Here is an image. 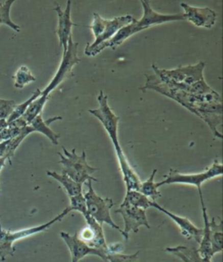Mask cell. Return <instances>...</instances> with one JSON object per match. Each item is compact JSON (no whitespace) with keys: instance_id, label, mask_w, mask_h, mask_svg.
Here are the masks:
<instances>
[{"instance_id":"6da1fadb","label":"cell","mask_w":223,"mask_h":262,"mask_svg":"<svg viewBox=\"0 0 223 262\" xmlns=\"http://www.w3.org/2000/svg\"><path fill=\"white\" fill-rule=\"evenodd\" d=\"M140 90L143 92L154 90L177 101L203 119L210 127L214 137L222 139V135L217 130L218 126L222 123V99L216 91L214 90L204 95H194L182 90H172L159 81L155 75H146V84Z\"/></svg>"},{"instance_id":"7a4b0ae2","label":"cell","mask_w":223,"mask_h":262,"mask_svg":"<svg viewBox=\"0 0 223 262\" xmlns=\"http://www.w3.org/2000/svg\"><path fill=\"white\" fill-rule=\"evenodd\" d=\"M152 68L159 81L172 90H182L194 95H204L214 91L203 77L205 68L203 61H200L196 65L180 67L172 70L159 69L155 64H153Z\"/></svg>"},{"instance_id":"3957f363","label":"cell","mask_w":223,"mask_h":262,"mask_svg":"<svg viewBox=\"0 0 223 262\" xmlns=\"http://www.w3.org/2000/svg\"><path fill=\"white\" fill-rule=\"evenodd\" d=\"M140 3L142 4L143 11H144L142 18H140V20L138 21L134 18L132 23L126 26V27H122L121 29L115 35L113 36L112 39L97 47L91 53L90 56H95L97 54H100L102 51L104 50L105 48H110L113 50H115L129 37H131L136 33L147 29L149 27L155 26V25L163 24V23H167V22L186 19L184 12H180V13L172 14V15L161 14V13H157L152 9L148 1L141 0Z\"/></svg>"},{"instance_id":"277c9868","label":"cell","mask_w":223,"mask_h":262,"mask_svg":"<svg viewBox=\"0 0 223 262\" xmlns=\"http://www.w3.org/2000/svg\"><path fill=\"white\" fill-rule=\"evenodd\" d=\"M71 212V209L67 206L66 208L64 209V211L61 213L57 215L56 217L46 223L27 228V229L15 231V232L2 229L1 222H0V260L3 261L6 259V257L12 256L14 254L15 247H13V244L16 242L28 238L39 232H45L57 222H61Z\"/></svg>"},{"instance_id":"5b68a950","label":"cell","mask_w":223,"mask_h":262,"mask_svg":"<svg viewBox=\"0 0 223 262\" xmlns=\"http://www.w3.org/2000/svg\"><path fill=\"white\" fill-rule=\"evenodd\" d=\"M134 19V17L130 15L116 17L113 19H105L95 12L93 14V21L89 27L94 36V41L92 44L86 45L85 49L86 55L90 56L91 53L97 47L112 39L122 27L130 24Z\"/></svg>"},{"instance_id":"8992f818","label":"cell","mask_w":223,"mask_h":262,"mask_svg":"<svg viewBox=\"0 0 223 262\" xmlns=\"http://www.w3.org/2000/svg\"><path fill=\"white\" fill-rule=\"evenodd\" d=\"M65 155L58 153L60 160L59 163L62 164V174L68 176L70 179L75 180L79 184L83 185L86 181L97 182V179L92 176L98 169L90 166L86 162V151L83 150L81 156L77 155L76 149H71L69 152L65 147H62Z\"/></svg>"},{"instance_id":"52a82bcc","label":"cell","mask_w":223,"mask_h":262,"mask_svg":"<svg viewBox=\"0 0 223 262\" xmlns=\"http://www.w3.org/2000/svg\"><path fill=\"white\" fill-rule=\"evenodd\" d=\"M92 182L90 180L86 182L88 191H86V193L84 195L86 202L87 214L89 215L90 217H92L101 226H103V224H107L113 229L119 231L122 236H124L123 230L120 229V227L113 222V219L111 217V209L114 206L113 200L109 198L103 199L96 193L92 188Z\"/></svg>"},{"instance_id":"ba28073f","label":"cell","mask_w":223,"mask_h":262,"mask_svg":"<svg viewBox=\"0 0 223 262\" xmlns=\"http://www.w3.org/2000/svg\"><path fill=\"white\" fill-rule=\"evenodd\" d=\"M222 164L216 161L214 162L212 166L203 172L196 173V174H183L178 170H169L168 175L165 177L163 181L156 183V187L159 188L165 185H172V184H182V185H194L198 188L200 196H203L202 191V185L203 183L214 178L222 176Z\"/></svg>"},{"instance_id":"9c48e42d","label":"cell","mask_w":223,"mask_h":262,"mask_svg":"<svg viewBox=\"0 0 223 262\" xmlns=\"http://www.w3.org/2000/svg\"><path fill=\"white\" fill-rule=\"evenodd\" d=\"M78 43L72 41V38L70 37L67 44V50L65 54H63L62 60L60 63L59 69L57 71L56 75L52 80L50 84L48 85L45 90L41 91L39 97L47 101L49 100V96L54 91L57 86L66 80L71 75V71L73 67L81 62V59L78 57Z\"/></svg>"},{"instance_id":"30bf717a","label":"cell","mask_w":223,"mask_h":262,"mask_svg":"<svg viewBox=\"0 0 223 262\" xmlns=\"http://www.w3.org/2000/svg\"><path fill=\"white\" fill-rule=\"evenodd\" d=\"M98 106L96 110H89L88 112L92 116L98 118L105 130L111 138L113 146L115 148L117 153L123 151L121 147L119 145V137H118V125H119V116H116L111 110L109 105L107 103V96L104 95L103 91L100 92L98 96Z\"/></svg>"},{"instance_id":"8fae6325","label":"cell","mask_w":223,"mask_h":262,"mask_svg":"<svg viewBox=\"0 0 223 262\" xmlns=\"http://www.w3.org/2000/svg\"><path fill=\"white\" fill-rule=\"evenodd\" d=\"M115 212L121 215L124 220L125 226L123 230V238L126 241H128L130 232L137 233L140 227H146L147 229H151V226L149 225L146 217V210L121 204L119 208L115 210Z\"/></svg>"},{"instance_id":"7c38bea8","label":"cell","mask_w":223,"mask_h":262,"mask_svg":"<svg viewBox=\"0 0 223 262\" xmlns=\"http://www.w3.org/2000/svg\"><path fill=\"white\" fill-rule=\"evenodd\" d=\"M60 235L71 253V262H79L87 255H96L105 261H107V251L90 247L79 238L77 232L73 235H71L68 232H60Z\"/></svg>"},{"instance_id":"4fadbf2b","label":"cell","mask_w":223,"mask_h":262,"mask_svg":"<svg viewBox=\"0 0 223 262\" xmlns=\"http://www.w3.org/2000/svg\"><path fill=\"white\" fill-rule=\"evenodd\" d=\"M84 217L86 219L87 227L81 230L80 233H78L79 238L84 242H86V244L90 247L107 251L108 253V245L106 242L104 231H103L102 226L97 223L88 214L84 216Z\"/></svg>"},{"instance_id":"5bb4252c","label":"cell","mask_w":223,"mask_h":262,"mask_svg":"<svg viewBox=\"0 0 223 262\" xmlns=\"http://www.w3.org/2000/svg\"><path fill=\"white\" fill-rule=\"evenodd\" d=\"M181 6L184 9L186 19L190 21L195 27L210 29L216 22L217 14L211 8H199L185 3L181 4Z\"/></svg>"},{"instance_id":"9a60e30c","label":"cell","mask_w":223,"mask_h":262,"mask_svg":"<svg viewBox=\"0 0 223 262\" xmlns=\"http://www.w3.org/2000/svg\"><path fill=\"white\" fill-rule=\"evenodd\" d=\"M71 1L68 0L65 11H62L59 4H56L54 7V11L57 12L58 18H59L56 33L60 39V46L64 48L63 54H65L67 50V44L71 36V28L72 27L77 26L75 23H72L71 20Z\"/></svg>"},{"instance_id":"2e32d148","label":"cell","mask_w":223,"mask_h":262,"mask_svg":"<svg viewBox=\"0 0 223 262\" xmlns=\"http://www.w3.org/2000/svg\"><path fill=\"white\" fill-rule=\"evenodd\" d=\"M151 207L157 209L160 212H163L164 214L167 215L178 226L179 228L181 229L182 235H184L188 239L193 238L195 242L199 244L203 237V229L195 227L188 219L181 217L178 215L175 214L170 212L167 209L164 208L160 206L157 202H151Z\"/></svg>"},{"instance_id":"e0dca14e","label":"cell","mask_w":223,"mask_h":262,"mask_svg":"<svg viewBox=\"0 0 223 262\" xmlns=\"http://www.w3.org/2000/svg\"><path fill=\"white\" fill-rule=\"evenodd\" d=\"M201 204H202V209H203V221H204V228H203V237L200 242L199 251L200 254L207 259H212L214 256V253L212 252L211 239H210V225H209V219H208L207 208H206L205 204L203 201V196H200Z\"/></svg>"},{"instance_id":"ac0fdd59","label":"cell","mask_w":223,"mask_h":262,"mask_svg":"<svg viewBox=\"0 0 223 262\" xmlns=\"http://www.w3.org/2000/svg\"><path fill=\"white\" fill-rule=\"evenodd\" d=\"M60 120H62L61 116H54L53 118L44 121L42 118L41 115H39V116H36L35 118L29 123V125L33 128L34 132H39V133L45 135V137L51 141L53 144L58 145L60 135L57 134L54 131L52 130L49 125L55 121H60Z\"/></svg>"},{"instance_id":"d6986e66","label":"cell","mask_w":223,"mask_h":262,"mask_svg":"<svg viewBox=\"0 0 223 262\" xmlns=\"http://www.w3.org/2000/svg\"><path fill=\"white\" fill-rule=\"evenodd\" d=\"M165 251L182 259L183 262H211V259L202 256L198 249L193 247L177 246V247H167Z\"/></svg>"},{"instance_id":"ffe728a7","label":"cell","mask_w":223,"mask_h":262,"mask_svg":"<svg viewBox=\"0 0 223 262\" xmlns=\"http://www.w3.org/2000/svg\"><path fill=\"white\" fill-rule=\"evenodd\" d=\"M46 174H47V176L51 177L60 183V185H62L63 188L66 190V193L68 194L69 198L83 193L82 192L83 191L82 185H83L75 182V180L70 179L65 174H59L55 171H49V170L46 171Z\"/></svg>"},{"instance_id":"44dd1931","label":"cell","mask_w":223,"mask_h":262,"mask_svg":"<svg viewBox=\"0 0 223 262\" xmlns=\"http://www.w3.org/2000/svg\"><path fill=\"white\" fill-rule=\"evenodd\" d=\"M210 225V239H211L212 252L213 253H221L222 252L223 243V223L220 220V223H216L215 217H212L211 221H209Z\"/></svg>"},{"instance_id":"7402d4cb","label":"cell","mask_w":223,"mask_h":262,"mask_svg":"<svg viewBox=\"0 0 223 262\" xmlns=\"http://www.w3.org/2000/svg\"><path fill=\"white\" fill-rule=\"evenodd\" d=\"M151 200L138 191H128L122 204L146 210L151 207Z\"/></svg>"},{"instance_id":"603a6c76","label":"cell","mask_w":223,"mask_h":262,"mask_svg":"<svg viewBox=\"0 0 223 262\" xmlns=\"http://www.w3.org/2000/svg\"><path fill=\"white\" fill-rule=\"evenodd\" d=\"M156 172H157L156 169L153 170L151 176L149 177V179L146 181L143 182L140 184V189H139L140 193L145 195L146 198H148L151 201H154V202H156L158 199L161 198V192L158 191L156 184L154 182Z\"/></svg>"},{"instance_id":"cb8c5ba5","label":"cell","mask_w":223,"mask_h":262,"mask_svg":"<svg viewBox=\"0 0 223 262\" xmlns=\"http://www.w3.org/2000/svg\"><path fill=\"white\" fill-rule=\"evenodd\" d=\"M14 3V0H5V1H0V27L2 25H6L7 27H11L12 29L19 33L20 32V27L16 25L11 18L10 12H11V7L12 4Z\"/></svg>"},{"instance_id":"d4e9b609","label":"cell","mask_w":223,"mask_h":262,"mask_svg":"<svg viewBox=\"0 0 223 262\" xmlns=\"http://www.w3.org/2000/svg\"><path fill=\"white\" fill-rule=\"evenodd\" d=\"M16 89H24V86L36 81V77L32 74L27 66H21L13 76Z\"/></svg>"},{"instance_id":"484cf974","label":"cell","mask_w":223,"mask_h":262,"mask_svg":"<svg viewBox=\"0 0 223 262\" xmlns=\"http://www.w3.org/2000/svg\"><path fill=\"white\" fill-rule=\"evenodd\" d=\"M40 94H41V90L38 89V90H36L35 92L33 93V96H31L30 98L28 99L27 101L21 103V104L15 105L9 117L6 119L7 123L14 122L15 120L18 119V118H20V117L24 116V114L26 113V111H27L28 107L30 106L31 103L33 101H35L36 99L39 98Z\"/></svg>"},{"instance_id":"4316f807","label":"cell","mask_w":223,"mask_h":262,"mask_svg":"<svg viewBox=\"0 0 223 262\" xmlns=\"http://www.w3.org/2000/svg\"><path fill=\"white\" fill-rule=\"evenodd\" d=\"M140 251L133 254H122L120 253H108L107 259L109 262H140L139 261Z\"/></svg>"},{"instance_id":"83f0119b","label":"cell","mask_w":223,"mask_h":262,"mask_svg":"<svg viewBox=\"0 0 223 262\" xmlns=\"http://www.w3.org/2000/svg\"><path fill=\"white\" fill-rule=\"evenodd\" d=\"M70 209L71 211H76L81 212V214L86 216L87 214L86 202L83 193L79 194L76 196H70Z\"/></svg>"},{"instance_id":"f1b7e54d","label":"cell","mask_w":223,"mask_h":262,"mask_svg":"<svg viewBox=\"0 0 223 262\" xmlns=\"http://www.w3.org/2000/svg\"><path fill=\"white\" fill-rule=\"evenodd\" d=\"M15 105L14 101L0 98V120L7 119Z\"/></svg>"},{"instance_id":"f546056e","label":"cell","mask_w":223,"mask_h":262,"mask_svg":"<svg viewBox=\"0 0 223 262\" xmlns=\"http://www.w3.org/2000/svg\"><path fill=\"white\" fill-rule=\"evenodd\" d=\"M8 126L6 119L0 120V131L3 130L4 128H6Z\"/></svg>"},{"instance_id":"4dcf8cb0","label":"cell","mask_w":223,"mask_h":262,"mask_svg":"<svg viewBox=\"0 0 223 262\" xmlns=\"http://www.w3.org/2000/svg\"><path fill=\"white\" fill-rule=\"evenodd\" d=\"M6 160H7L6 158H0V172H1V170L3 169L4 166H5Z\"/></svg>"}]
</instances>
